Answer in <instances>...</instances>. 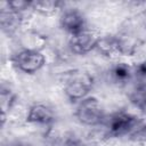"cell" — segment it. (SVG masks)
Masks as SVG:
<instances>
[{"label": "cell", "instance_id": "obj_1", "mask_svg": "<svg viewBox=\"0 0 146 146\" xmlns=\"http://www.w3.org/2000/svg\"><path fill=\"white\" fill-rule=\"evenodd\" d=\"M94 88V78L84 71H75L71 73L64 84V92L67 99L72 103L81 102L87 98Z\"/></svg>", "mask_w": 146, "mask_h": 146}, {"label": "cell", "instance_id": "obj_2", "mask_svg": "<svg viewBox=\"0 0 146 146\" xmlns=\"http://www.w3.org/2000/svg\"><path fill=\"white\" fill-rule=\"evenodd\" d=\"M75 116L80 123L87 127H97L104 120V110L100 102L92 96L79 102L75 111Z\"/></svg>", "mask_w": 146, "mask_h": 146}, {"label": "cell", "instance_id": "obj_3", "mask_svg": "<svg viewBox=\"0 0 146 146\" xmlns=\"http://www.w3.org/2000/svg\"><path fill=\"white\" fill-rule=\"evenodd\" d=\"M140 124L138 119L125 112H116L112 114L107 121V132L108 135L114 137H122L127 135H131V132Z\"/></svg>", "mask_w": 146, "mask_h": 146}, {"label": "cell", "instance_id": "obj_4", "mask_svg": "<svg viewBox=\"0 0 146 146\" xmlns=\"http://www.w3.org/2000/svg\"><path fill=\"white\" fill-rule=\"evenodd\" d=\"M96 49L105 57L110 59H116L122 56H129L132 54L131 49L123 40L122 36H114V35H106L100 36Z\"/></svg>", "mask_w": 146, "mask_h": 146}, {"label": "cell", "instance_id": "obj_5", "mask_svg": "<svg viewBox=\"0 0 146 146\" xmlns=\"http://www.w3.org/2000/svg\"><path fill=\"white\" fill-rule=\"evenodd\" d=\"M13 63L18 71L26 74H33L43 67L46 64V57L41 51L22 49L14 56Z\"/></svg>", "mask_w": 146, "mask_h": 146}, {"label": "cell", "instance_id": "obj_6", "mask_svg": "<svg viewBox=\"0 0 146 146\" xmlns=\"http://www.w3.org/2000/svg\"><path fill=\"white\" fill-rule=\"evenodd\" d=\"M99 38L100 36H98V34L95 31L87 27L86 30L81 31L80 33L72 35L70 38L68 46L73 54L86 55V54L90 52L92 49H96Z\"/></svg>", "mask_w": 146, "mask_h": 146}, {"label": "cell", "instance_id": "obj_7", "mask_svg": "<svg viewBox=\"0 0 146 146\" xmlns=\"http://www.w3.org/2000/svg\"><path fill=\"white\" fill-rule=\"evenodd\" d=\"M59 25L71 36L87 29V23L83 14L75 8H70L62 11Z\"/></svg>", "mask_w": 146, "mask_h": 146}, {"label": "cell", "instance_id": "obj_8", "mask_svg": "<svg viewBox=\"0 0 146 146\" xmlns=\"http://www.w3.org/2000/svg\"><path fill=\"white\" fill-rule=\"evenodd\" d=\"M26 122L38 125H51L55 121L52 110L44 104H34L30 106L26 114Z\"/></svg>", "mask_w": 146, "mask_h": 146}, {"label": "cell", "instance_id": "obj_9", "mask_svg": "<svg viewBox=\"0 0 146 146\" xmlns=\"http://www.w3.org/2000/svg\"><path fill=\"white\" fill-rule=\"evenodd\" d=\"M24 17H25L24 14L14 11L8 7L2 8L0 13V24H1L2 31L8 35L15 34L19 30V27L23 25Z\"/></svg>", "mask_w": 146, "mask_h": 146}, {"label": "cell", "instance_id": "obj_10", "mask_svg": "<svg viewBox=\"0 0 146 146\" xmlns=\"http://www.w3.org/2000/svg\"><path fill=\"white\" fill-rule=\"evenodd\" d=\"M21 46L24 50L41 51L47 44V38L36 31H26L21 35Z\"/></svg>", "mask_w": 146, "mask_h": 146}, {"label": "cell", "instance_id": "obj_11", "mask_svg": "<svg viewBox=\"0 0 146 146\" xmlns=\"http://www.w3.org/2000/svg\"><path fill=\"white\" fill-rule=\"evenodd\" d=\"M63 3L56 0H38L31 1V10L41 16H52L62 9Z\"/></svg>", "mask_w": 146, "mask_h": 146}, {"label": "cell", "instance_id": "obj_12", "mask_svg": "<svg viewBox=\"0 0 146 146\" xmlns=\"http://www.w3.org/2000/svg\"><path fill=\"white\" fill-rule=\"evenodd\" d=\"M110 73L112 80L119 84H124L129 82L131 78H133V68L123 62L115 64Z\"/></svg>", "mask_w": 146, "mask_h": 146}, {"label": "cell", "instance_id": "obj_13", "mask_svg": "<svg viewBox=\"0 0 146 146\" xmlns=\"http://www.w3.org/2000/svg\"><path fill=\"white\" fill-rule=\"evenodd\" d=\"M130 103L139 108L140 111H146V86L137 83L129 92Z\"/></svg>", "mask_w": 146, "mask_h": 146}, {"label": "cell", "instance_id": "obj_14", "mask_svg": "<svg viewBox=\"0 0 146 146\" xmlns=\"http://www.w3.org/2000/svg\"><path fill=\"white\" fill-rule=\"evenodd\" d=\"M16 97L15 95L11 92V90H6L2 88L1 90V110H2V123H5L6 116H7V112L9 110H11V107L15 104Z\"/></svg>", "mask_w": 146, "mask_h": 146}, {"label": "cell", "instance_id": "obj_15", "mask_svg": "<svg viewBox=\"0 0 146 146\" xmlns=\"http://www.w3.org/2000/svg\"><path fill=\"white\" fill-rule=\"evenodd\" d=\"M131 139L141 146H146V124H139L130 135Z\"/></svg>", "mask_w": 146, "mask_h": 146}, {"label": "cell", "instance_id": "obj_16", "mask_svg": "<svg viewBox=\"0 0 146 146\" xmlns=\"http://www.w3.org/2000/svg\"><path fill=\"white\" fill-rule=\"evenodd\" d=\"M6 6L17 13L25 14L27 10H31V1H23V0H15V1H9L6 2Z\"/></svg>", "mask_w": 146, "mask_h": 146}, {"label": "cell", "instance_id": "obj_17", "mask_svg": "<svg viewBox=\"0 0 146 146\" xmlns=\"http://www.w3.org/2000/svg\"><path fill=\"white\" fill-rule=\"evenodd\" d=\"M133 78H136L137 83L146 86V59L140 62L133 68Z\"/></svg>", "mask_w": 146, "mask_h": 146}, {"label": "cell", "instance_id": "obj_18", "mask_svg": "<svg viewBox=\"0 0 146 146\" xmlns=\"http://www.w3.org/2000/svg\"><path fill=\"white\" fill-rule=\"evenodd\" d=\"M8 146H31V145L25 144V143H13V144H10Z\"/></svg>", "mask_w": 146, "mask_h": 146}]
</instances>
